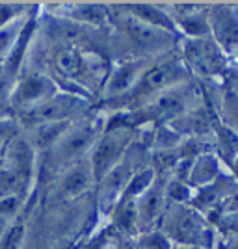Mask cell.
<instances>
[{
	"instance_id": "15",
	"label": "cell",
	"mask_w": 238,
	"mask_h": 249,
	"mask_svg": "<svg viewBox=\"0 0 238 249\" xmlns=\"http://www.w3.org/2000/svg\"><path fill=\"white\" fill-rule=\"evenodd\" d=\"M235 194H238V180L233 177V173L229 169H225L212 184L201 188V190H196L192 207L199 210L201 214L208 216L221 203H225L229 197H233Z\"/></svg>"
},
{
	"instance_id": "12",
	"label": "cell",
	"mask_w": 238,
	"mask_h": 249,
	"mask_svg": "<svg viewBox=\"0 0 238 249\" xmlns=\"http://www.w3.org/2000/svg\"><path fill=\"white\" fill-rule=\"evenodd\" d=\"M54 11L49 15L63 17L69 21L82 24L88 28H104L112 26V8L110 4H99V2H69V4H54L51 6Z\"/></svg>"
},
{
	"instance_id": "6",
	"label": "cell",
	"mask_w": 238,
	"mask_h": 249,
	"mask_svg": "<svg viewBox=\"0 0 238 249\" xmlns=\"http://www.w3.org/2000/svg\"><path fill=\"white\" fill-rule=\"evenodd\" d=\"M88 101L86 97L80 95L69 93V91H62L49 99L47 103L34 106L28 110H21L15 112V121L19 124V128L28 130L32 126H37L43 123H54V121H76L82 119V114L88 108Z\"/></svg>"
},
{
	"instance_id": "5",
	"label": "cell",
	"mask_w": 238,
	"mask_h": 249,
	"mask_svg": "<svg viewBox=\"0 0 238 249\" xmlns=\"http://www.w3.org/2000/svg\"><path fill=\"white\" fill-rule=\"evenodd\" d=\"M179 56L183 58L194 80H221L231 69L229 58L218 47L212 37L183 39L179 41Z\"/></svg>"
},
{
	"instance_id": "24",
	"label": "cell",
	"mask_w": 238,
	"mask_h": 249,
	"mask_svg": "<svg viewBox=\"0 0 238 249\" xmlns=\"http://www.w3.org/2000/svg\"><path fill=\"white\" fill-rule=\"evenodd\" d=\"M28 17H30V13L26 17H21V19H17V21H13L0 28V65H4L8 62V58H10V54L15 49V43L19 39Z\"/></svg>"
},
{
	"instance_id": "8",
	"label": "cell",
	"mask_w": 238,
	"mask_h": 249,
	"mask_svg": "<svg viewBox=\"0 0 238 249\" xmlns=\"http://www.w3.org/2000/svg\"><path fill=\"white\" fill-rule=\"evenodd\" d=\"M58 93H60V86L56 84V78L51 73L28 71L15 78L11 86L10 103L15 108V112H21L47 103Z\"/></svg>"
},
{
	"instance_id": "18",
	"label": "cell",
	"mask_w": 238,
	"mask_h": 249,
	"mask_svg": "<svg viewBox=\"0 0 238 249\" xmlns=\"http://www.w3.org/2000/svg\"><path fill=\"white\" fill-rule=\"evenodd\" d=\"M95 177L90 166V160L86 158L82 162L74 164L69 169H65L62 180L58 184V194L65 199H76L90 192V188L95 186Z\"/></svg>"
},
{
	"instance_id": "38",
	"label": "cell",
	"mask_w": 238,
	"mask_h": 249,
	"mask_svg": "<svg viewBox=\"0 0 238 249\" xmlns=\"http://www.w3.org/2000/svg\"><path fill=\"white\" fill-rule=\"evenodd\" d=\"M0 166H2V153H0Z\"/></svg>"
},
{
	"instance_id": "27",
	"label": "cell",
	"mask_w": 238,
	"mask_h": 249,
	"mask_svg": "<svg viewBox=\"0 0 238 249\" xmlns=\"http://www.w3.org/2000/svg\"><path fill=\"white\" fill-rule=\"evenodd\" d=\"M28 182L21 178L15 171L8 169L6 166H0V197L8 196H22V192L28 190Z\"/></svg>"
},
{
	"instance_id": "9",
	"label": "cell",
	"mask_w": 238,
	"mask_h": 249,
	"mask_svg": "<svg viewBox=\"0 0 238 249\" xmlns=\"http://www.w3.org/2000/svg\"><path fill=\"white\" fill-rule=\"evenodd\" d=\"M153 62L149 58H123L114 63L101 88V99L104 103L125 101Z\"/></svg>"
},
{
	"instance_id": "7",
	"label": "cell",
	"mask_w": 238,
	"mask_h": 249,
	"mask_svg": "<svg viewBox=\"0 0 238 249\" xmlns=\"http://www.w3.org/2000/svg\"><path fill=\"white\" fill-rule=\"evenodd\" d=\"M136 130L138 128L130 126H104L103 134L99 136L88 156L95 182H99L127 156L130 147L136 143V136H138Z\"/></svg>"
},
{
	"instance_id": "25",
	"label": "cell",
	"mask_w": 238,
	"mask_h": 249,
	"mask_svg": "<svg viewBox=\"0 0 238 249\" xmlns=\"http://www.w3.org/2000/svg\"><path fill=\"white\" fill-rule=\"evenodd\" d=\"M164 192H166L167 205H192L196 196V190L186 180H181L177 177H167Z\"/></svg>"
},
{
	"instance_id": "4",
	"label": "cell",
	"mask_w": 238,
	"mask_h": 249,
	"mask_svg": "<svg viewBox=\"0 0 238 249\" xmlns=\"http://www.w3.org/2000/svg\"><path fill=\"white\" fill-rule=\"evenodd\" d=\"M106 126V115L97 117H82L74 121L73 126L60 138V142L47 153L49 162L56 171H65L71 166L86 160L95 142L103 134Z\"/></svg>"
},
{
	"instance_id": "31",
	"label": "cell",
	"mask_w": 238,
	"mask_h": 249,
	"mask_svg": "<svg viewBox=\"0 0 238 249\" xmlns=\"http://www.w3.org/2000/svg\"><path fill=\"white\" fill-rule=\"evenodd\" d=\"M24 236V223H11L8 232L0 240V249H19Z\"/></svg>"
},
{
	"instance_id": "20",
	"label": "cell",
	"mask_w": 238,
	"mask_h": 249,
	"mask_svg": "<svg viewBox=\"0 0 238 249\" xmlns=\"http://www.w3.org/2000/svg\"><path fill=\"white\" fill-rule=\"evenodd\" d=\"M39 30V13H30L28 21L22 28L19 39L15 43V49L10 54L8 62L4 63V71L10 76L11 80L15 82V78L21 74V69L24 65V60H26V54H28V49H30L32 41L36 37V34Z\"/></svg>"
},
{
	"instance_id": "29",
	"label": "cell",
	"mask_w": 238,
	"mask_h": 249,
	"mask_svg": "<svg viewBox=\"0 0 238 249\" xmlns=\"http://www.w3.org/2000/svg\"><path fill=\"white\" fill-rule=\"evenodd\" d=\"M19 124L15 121V117L11 115H0V153H4V149L10 145V142L19 134Z\"/></svg>"
},
{
	"instance_id": "14",
	"label": "cell",
	"mask_w": 238,
	"mask_h": 249,
	"mask_svg": "<svg viewBox=\"0 0 238 249\" xmlns=\"http://www.w3.org/2000/svg\"><path fill=\"white\" fill-rule=\"evenodd\" d=\"M166 178L167 177H156L155 184L149 188L142 197H138L134 201L136 212H138V223H140V232L158 227L160 219L166 212L167 199L166 192H164Z\"/></svg>"
},
{
	"instance_id": "33",
	"label": "cell",
	"mask_w": 238,
	"mask_h": 249,
	"mask_svg": "<svg viewBox=\"0 0 238 249\" xmlns=\"http://www.w3.org/2000/svg\"><path fill=\"white\" fill-rule=\"evenodd\" d=\"M11 223H13V221H10V219H6L0 216V240H2V236L8 232V229L11 227Z\"/></svg>"
},
{
	"instance_id": "34",
	"label": "cell",
	"mask_w": 238,
	"mask_h": 249,
	"mask_svg": "<svg viewBox=\"0 0 238 249\" xmlns=\"http://www.w3.org/2000/svg\"><path fill=\"white\" fill-rule=\"evenodd\" d=\"M227 169L231 171V173H233V177H235V178L238 180V155L233 158V162H231V164L227 166Z\"/></svg>"
},
{
	"instance_id": "22",
	"label": "cell",
	"mask_w": 238,
	"mask_h": 249,
	"mask_svg": "<svg viewBox=\"0 0 238 249\" xmlns=\"http://www.w3.org/2000/svg\"><path fill=\"white\" fill-rule=\"evenodd\" d=\"M212 136H214L212 151L220 156V160L227 167L233 162V158L238 155V132L223 123L221 119H218Z\"/></svg>"
},
{
	"instance_id": "23",
	"label": "cell",
	"mask_w": 238,
	"mask_h": 249,
	"mask_svg": "<svg viewBox=\"0 0 238 249\" xmlns=\"http://www.w3.org/2000/svg\"><path fill=\"white\" fill-rule=\"evenodd\" d=\"M156 177H158L156 171L149 166V164L140 167L134 175L130 177V180H128V184L125 188L123 197L119 201V205H121V203H134L138 197H142L145 192L155 184Z\"/></svg>"
},
{
	"instance_id": "17",
	"label": "cell",
	"mask_w": 238,
	"mask_h": 249,
	"mask_svg": "<svg viewBox=\"0 0 238 249\" xmlns=\"http://www.w3.org/2000/svg\"><path fill=\"white\" fill-rule=\"evenodd\" d=\"M119 10L128 13L138 21L151 24L160 30L177 34L175 22L171 19V13L167 10V4H155V2H127V4H117ZM179 36V34H177ZM181 37V36H179Z\"/></svg>"
},
{
	"instance_id": "2",
	"label": "cell",
	"mask_w": 238,
	"mask_h": 249,
	"mask_svg": "<svg viewBox=\"0 0 238 249\" xmlns=\"http://www.w3.org/2000/svg\"><path fill=\"white\" fill-rule=\"evenodd\" d=\"M158 229L166 232L173 246H201L216 249L221 238L207 216L192 205H167Z\"/></svg>"
},
{
	"instance_id": "16",
	"label": "cell",
	"mask_w": 238,
	"mask_h": 249,
	"mask_svg": "<svg viewBox=\"0 0 238 249\" xmlns=\"http://www.w3.org/2000/svg\"><path fill=\"white\" fill-rule=\"evenodd\" d=\"M36 156H37V151L34 149L28 136L24 132H19L10 142V145L4 149L2 166L15 171L21 178H24L30 184L32 177H34V167H36Z\"/></svg>"
},
{
	"instance_id": "10",
	"label": "cell",
	"mask_w": 238,
	"mask_h": 249,
	"mask_svg": "<svg viewBox=\"0 0 238 249\" xmlns=\"http://www.w3.org/2000/svg\"><path fill=\"white\" fill-rule=\"evenodd\" d=\"M208 24L210 37L231 62L238 54V4H208Z\"/></svg>"
},
{
	"instance_id": "11",
	"label": "cell",
	"mask_w": 238,
	"mask_h": 249,
	"mask_svg": "<svg viewBox=\"0 0 238 249\" xmlns=\"http://www.w3.org/2000/svg\"><path fill=\"white\" fill-rule=\"evenodd\" d=\"M167 10H169L171 19L175 22L177 34L183 39L210 37L208 4L179 2V4H167Z\"/></svg>"
},
{
	"instance_id": "36",
	"label": "cell",
	"mask_w": 238,
	"mask_h": 249,
	"mask_svg": "<svg viewBox=\"0 0 238 249\" xmlns=\"http://www.w3.org/2000/svg\"><path fill=\"white\" fill-rule=\"evenodd\" d=\"M175 249H208V248H201V246H175Z\"/></svg>"
},
{
	"instance_id": "32",
	"label": "cell",
	"mask_w": 238,
	"mask_h": 249,
	"mask_svg": "<svg viewBox=\"0 0 238 249\" xmlns=\"http://www.w3.org/2000/svg\"><path fill=\"white\" fill-rule=\"evenodd\" d=\"M221 246L223 249H238V236H229V238L221 236Z\"/></svg>"
},
{
	"instance_id": "28",
	"label": "cell",
	"mask_w": 238,
	"mask_h": 249,
	"mask_svg": "<svg viewBox=\"0 0 238 249\" xmlns=\"http://www.w3.org/2000/svg\"><path fill=\"white\" fill-rule=\"evenodd\" d=\"M34 6L30 4H22V2H0V28L17 21L21 17H26Z\"/></svg>"
},
{
	"instance_id": "37",
	"label": "cell",
	"mask_w": 238,
	"mask_h": 249,
	"mask_svg": "<svg viewBox=\"0 0 238 249\" xmlns=\"http://www.w3.org/2000/svg\"><path fill=\"white\" fill-rule=\"evenodd\" d=\"M216 249H223V246H221V238H220V242H218V248Z\"/></svg>"
},
{
	"instance_id": "35",
	"label": "cell",
	"mask_w": 238,
	"mask_h": 249,
	"mask_svg": "<svg viewBox=\"0 0 238 249\" xmlns=\"http://www.w3.org/2000/svg\"><path fill=\"white\" fill-rule=\"evenodd\" d=\"M99 249H117V246H115V244H112V242H104Z\"/></svg>"
},
{
	"instance_id": "26",
	"label": "cell",
	"mask_w": 238,
	"mask_h": 249,
	"mask_svg": "<svg viewBox=\"0 0 238 249\" xmlns=\"http://www.w3.org/2000/svg\"><path fill=\"white\" fill-rule=\"evenodd\" d=\"M130 240L136 246V249H175L173 242L167 238L166 232H162L158 227L142 231Z\"/></svg>"
},
{
	"instance_id": "1",
	"label": "cell",
	"mask_w": 238,
	"mask_h": 249,
	"mask_svg": "<svg viewBox=\"0 0 238 249\" xmlns=\"http://www.w3.org/2000/svg\"><path fill=\"white\" fill-rule=\"evenodd\" d=\"M110 6L112 10H115L112 11V26H115L119 34H123L125 41L130 49V58L156 60L179 49L181 37L177 34L160 30L151 24L138 21L123 10H119L117 4H110Z\"/></svg>"
},
{
	"instance_id": "13",
	"label": "cell",
	"mask_w": 238,
	"mask_h": 249,
	"mask_svg": "<svg viewBox=\"0 0 238 249\" xmlns=\"http://www.w3.org/2000/svg\"><path fill=\"white\" fill-rule=\"evenodd\" d=\"M138 169L140 167H130L128 153H127L123 160L97 182V186H99V207L104 214L114 212L121 197H123V192L128 184V180H130V177L134 175Z\"/></svg>"
},
{
	"instance_id": "21",
	"label": "cell",
	"mask_w": 238,
	"mask_h": 249,
	"mask_svg": "<svg viewBox=\"0 0 238 249\" xmlns=\"http://www.w3.org/2000/svg\"><path fill=\"white\" fill-rule=\"evenodd\" d=\"M78 121V119H76ZM74 121H54V123H43L37 126H32L28 130H24V134L28 136V140L32 142L34 149L37 153H49L52 147L56 145L69 128L73 126Z\"/></svg>"
},
{
	"instance_id": "19",
	"label": "cell",
	"mask_w": 238,
	"mask_h": 249,
	"mask_svg": "<svg viewBox=\"0 0 238 249\" xmlns=\"http://www.w3.org/2000/svg\"><path fill=\"white\" fill-rule=\"evenodd\" d=\"M225 169H227L225 164L220 160V156L214 151H205L194 158L190 173H188V184L194 190H201L212 184Z\"/></svg>"
},
{
	"instance_id": "30",
	"label": "cell",
	"mask_w": 238,
	"mask_h": 249,
	"mask_svg": "<svg viewBox=\"0 0 238 249\" xmlns=\"http://www.w3.org/2000/svg\"><path fill=\"white\" fill-rule=\"evenodd\" d=\"M24 203L22 196H8V197H0V216L10 221H15V218L19 216Z\"/></svg>"
},
{
	"instance_id": "3",
	"label": "cell",
	"mask_w": 238,
	"mask_h": 249,
	"mask_svg": "<svg viewBox=\"0 0 238 249\" xmlns=\"http://www.w3.org/2000/svg\"><path fill=\"white\" fill-rule=\"evenodd\" d=\"M190 80H194V76L188 71V67L184 65L183 58L179 56V49H177L171 54L156 58L155 62L147 67L144 76L132 89V93L123 101L127 108H121V110L142 108L145 103H149L158 93L166 91L173 86H179V84L190 82Z\"/></svg>"
}]
</instances>
